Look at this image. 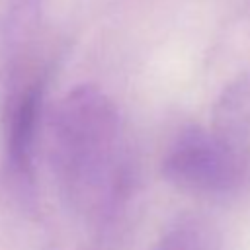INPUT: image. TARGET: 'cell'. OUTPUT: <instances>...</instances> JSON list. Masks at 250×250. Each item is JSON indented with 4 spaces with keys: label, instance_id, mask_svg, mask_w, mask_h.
<instances>
[{
    "label": "cell",
    "instance_id": "1",
    "mask_svg": "<svg viewBox=\"0 0 250 250\" xmlns=\"http://www.w3.org/2000/svg\"><path fill=\"white\" fill-rule=\"evenodd\" d=\"M129 164L115 102L92 84L68 90L51 119V168L64 205L86 221H107L127 193Z\"/></svg>",
    "mask_w": 250,
    "mask_h": 250
},
{
    "label": "cell",
    "instance_id": "2",
    "mask_svg": "<svg viewBox=\"0 0 250 250\" xmlns=\"http://www.w3.org/2000/svg\"><path fill=\"white\" fill-rule=\"evenodd\" d=\"M162 176L178 189L227 199L250 189V166L211 127H186L168 145Z\"/></svg>",
    "mask_w": 250,
    "mask_h": 250
},
{
    "label": "cell",
    "instance_id": "4",
    "mask_svg": "<svg viewBox=\"0 0 250 250\" xmlns=\"http://www.w3.org/2000/svg\"><path fill=\"white\" fill-rule=\"evenodd\" d=\"M211 129L250 166V72L223 90L213 107Z\"/></svg>",
    "mask_w": 250,
    "mask_h": 250
},
{
    "label": "cell",
    "instance_id": "5",
    "mask_svg": "<svg viewBox=\"0 0 250 250\" xmlns=\"http://www.w3.org/2000/svg\"><path fill=\"white\" fill-rule=\"evenodd\" d=\"M150 250H223V238L209 219L191 215L168 227Z\"/></svg>",
    "mask_w": 250,
    "mask_h": 250
},
{
    "label": "cell",
    "instance_id": "3",
    "mask_svg": "<svg viewBox=\"0 0 250 250\" xmlns=\"http://www.w3.org/2000/svg\"><path fill=\"white\" fill-rule=\"evenodd\" d=\"M45 98V78L41 74L16 88L4 107L2 150L4 174L10 188L21 201L33 197L35 188V145L39 117Z\"/></svg>",
    "mask_w": 250,
    "mask_h": 250
}]
</instances>
